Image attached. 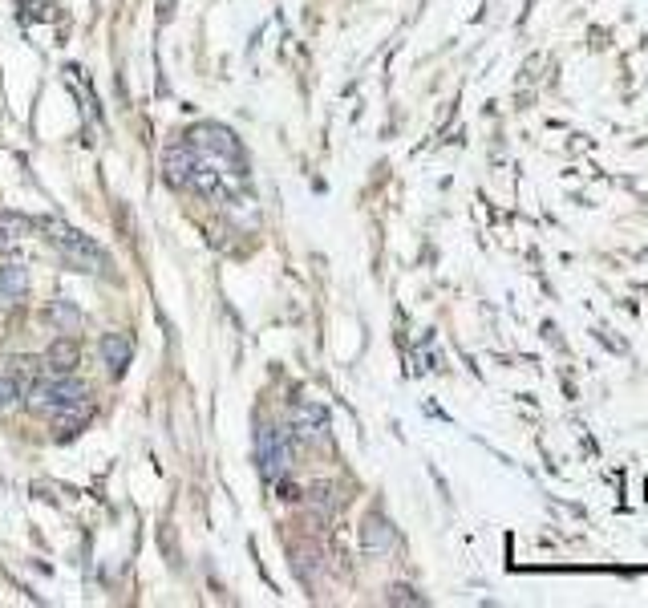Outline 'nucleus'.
I'll list each match as a JSON object with an SVG mask.
<instances>
[{"instance_id":"f257e3e1","label":"nucleus","mask_w":648,"mask_h":608,"mask_svg":"<svg viewBox=\"0 0 648 608\" xmlns=\"http://www.w3.org/2000/svg\"><path fill=\"white\" fill-rule=\"evenodd\" d=\"M187 146L199 155L203 167H215L219 175H227L231 183H243V146L239 138L219 126V122H199L191 134H187Z\"/></svg>"},{"instance_id":"f03ea898","label":"nucleus","mask_w":648,"mask_h":608,"mask_svg":"<svg viewBox=\"0 0 648 608\" xmlns=\"http://www.w3.org/2000/svg\"><path fill=\"white\" fill-rule=\"evenodd\" d=\"M33 227H41L45 240L61 252V260L69 268H77V272H106V252L90 236H81L77 227L61 223V219H49V215L45 219H33Z\"/></svg>"},{"instance_id":"7ed1b4c3","label":"nucleus","mask_w":648,"mask_h":608,"mask_svg":"<svg viewBox=\"0 0 648 608\" xmlns=\"http://www.w3.org/2000/svg\"><path fill=\"white\" fill-rule=\"evenodd\" d=\"M86 398H90V386H81L73 373H61V377L45 373V377H37V382L29 386V394H25V406H29L33 414H57L61 406L86 402Z\"/></svg>"},{"instance_id":"20e7f679","label":"nucleus","mask_w":648,"mask_h":608,"mask_svg":"<svg viewBox=\"0 0 648 608\" xmlns=\"http://www.w3.org/2000/svg\"><path fill=\"white\" fill-rule=\"evenodd\" d=\"M256 463L268 479H284L288 475V438L280 426H260L256 430Z\"/></svg>"},{"instance_id":"39448f33","label":"nucleus","mask_w":648,"mask_h":608,"mask_svg":"<svg viewBox=\"0 0 648 608\" xmlns=\"http://www.w3.org/2000/svg\"><path fill=\"white\" fill-rule=\"evenodd\" d=\"M292 430L300 442H320L324 434H329V414H324V406H312V402H300L292 410Z\"/></svg>"},{"instance_id":"423d86ee","label":"nucleus","mask_w":648,"mask_h":608,"mask_svg":"<svg viewBox=\"0 0 648 608\" xmlns=\"http://www.w3.org/2000/svg\"><path fill=\"white\" fill-rule=\"evenodd\" d=\"M162 167H167V183L171 187H187L191 175H195V167H199V155L183 142V146H171L167 150V163H162Z\"/></svg>"},{"instance_id":"0eeeda50","label":"nucleus","mask_w":648,"mask_h":608,"mask_svg":"<svg viewBox=\"0 0 648 608\" xmlns=\"http://www.w3.org/2000/svg\"><path fill=\"white\" fill-rule=\"evenodd\" d=\"M81 361V345L73 337H57L49 349H45V373L61 377V373H73Z\"/></svg>"},{"instance_id":"6e6552de","label":"nucleus","mask_w":648,"mask_h":608,"mask_svg":"<svg viewBox=\"0 0 648 608\" xmlns=\"http://www.w3.org/2000/svg\"><path fill=\"white\" fill-rule=\"evenodd\" d=\"M130 357H134V341H130L126 333H106V337H102V361H106V369H110L114 377L126 373Z\"/></svg>"},{"instance_id":"1a4fd4ad","label":"nucleus","mask_w":648,"mask_h":608,"mask_svg":"<svg viewBox=\"0 0 648 608\" xmlns=\"http://www.w3.org/2000/svg\"><path fill=\"white\" fill-rule=\"evenodd\" d=\"M90 398L86 402H73V406H61L57 414H49L53 418V430H57V438H73L77 430H86V422H90Z\"/></svg>"},{"instance_id":"9d476101","label":"nucleus","mask_w":648,"mask_h":608,"mask_svg":"<svg viewBox=\"0 0 648 608\" xmlns=\"http://www.w3.org/2000/svg\"><path fill=\"white\" fill-rule=\"evenodd\" d=\"M361 540H365V552L369 556H385L393 548V527L381 519V515H369L365 519V531H361Z\"/></svg>"},{"instance_id":"9b49d317","label":"nucleus","mask_w":648,"mask_h":608,"mask_svg":"<svg viewBox=\"0 0 648 608\" xmlns=\"http://www.w3.org/2000/svg\"><path fill=\"white\" fill-rule=\"evenodd\" d=\"M25 268L9 264V268H0V309H9V304H17L25 296Z\"/></svg>"},{"instance_id":"f8f14e48","label":"nucleus","mask_w":648,"mask_h":608,"mask_svg":"<svg viewBox=\"0 0 648 608\" xmlns=\"http://www.w3.org/2000/svg\"><path fill=\"white\" fill-rule=\"evenodd\" d=\"M308 503H312V511H316L320 519H329V515L337 511L341 499H337V491H333L329 483H312V487H308Z\"/></svg>"},{"instance_id":"ddd939ff","label":"nucleus","mask_w":648,"mask_h":608,"mask_svg":"<svg viewBox=\"0 0 648 608\" xmlns=\"http://www.w3.org/2000/svg\"><path fill=\"white\" fill-rule=\"evenodd\" d=\"M0 232L13 236V240H21V236L33 232V219L29 215H17V211H0Z\"/></svg>"},{"instance_id":"4468645a","label":"nucleus","mask_w":648,"mask_h":608,"mask_svg":"<svg viewBox=\"0 0 648 608\" xmlns=\"http://www.w3.org/2000/svg\"><path fill=\"white\" fill-rule=\"evenodd\" d=\"M21 398H25V386L17 382V377H13V373L0 377V406H13V402H21Z\"/></svg>"},{"instance_id":"2eb2a0df","label":"nucleus","mask_w":648,"mask_h":608,"mask_svg":"<svg viewBox=\"0 0 648 608\" xmlns=\"http://www.w3.org/2000/svg\"><path fill=\"white\" fill-rule=\"evenodd\" d=\"M49 317H57L61 325H77V313L69 309V304H53V309H49Z\"/></svg>"}]
</instances>
